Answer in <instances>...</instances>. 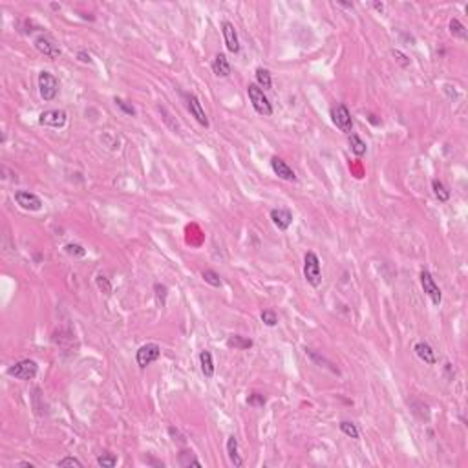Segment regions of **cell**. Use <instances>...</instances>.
<instances>
[{
	"instance_id": "cell-1",
	"label": "cell",
	"mask_w": 468,
	"mask_h": 468,
	"mask_svg": "<svg viewBox=\"0 0 468 468\" xmlns=\"http://www.w3.org/2000/svg\"><path fill=\"white\" fill-rule=\"evenodd\" d=\"M304 278L311 287H318L322 284V267H320V260L315 252H306L304 256Z\"/></svg>"
},
{
	"instance_id": "cell-2",
	"label": "cell",
	"mask_w": 468,
	"mask_h": 468,
	"mask_svg": "<svg viewBox=\"0 0 468 468\" xmlns=\"http://www.w3.org/2000/svg\"><path fill=\"white\" fill-rule=\"evenodd\" d=\"M247 96H249V99H251L252 103V108L256 110V114H260V116H272V105L271 101L267 99V96L263 93V90L260 88L258 84H249L247 86Z\"/></svg>"
},
{
	"instance_id": "cell-3",
	"label": "cell",
	"mask_w": 468,
	"mask_h": 468,
	"mask_svg": "<svg viewBox=\"0 0 468 468\" xmlns=\"http://www.w3.org/2000/svg\"><path fill=\"white\" fill-rule=\"evenodd\" d=\"M39 91L44 101H53L59 93V79L50 71L39 73Z\"/></svg>"
},
{
	"instance_id": "cell-4",
	"label": "cell",
	"mask_w": 468,
	"mask_h": 468,
	"mask_svg": "<svg viewBox=\"0 0 468 468\" xmlns=\"http://www.w3.org/2000/svg\"><path fill=\"white\" fill-rule=\"evenodd\" d=\"M37 371H39V366L35 360H30V358H24L21 362L8 367V375L19 379V381H31L37 375Z\"/></svg>"
},
{
	"instance_id": "cell-5",
	"label": "cell",
	"mask_w": 468,
	"mask_h": 468,
	"mask_svg": "<svg viewBox=\"0 0 468 468\" xmlns=\"http://www.w3.org/2000/svg\"><path fill=\"white\" fill-rule=\"evenodd\" d=\"M331 121L333 125L337 126L338 130L344 132V134H349L353 130V121H351V114L347 110L346 105H335L331 108Z\"/></svg>"
},
{
	"instance_id": "cell-6",
	"label": "cell",
	"mask_w": 468,
	"mask_h": 468,
	"mask_svg": "<svg viewBox=\"0 0 468 468\" xmlns=\"http://www.w3.org/2000/svg\"><path fill=\"white\" fill-rule=\"evenodd\" d=\"M159 357H161V347L154 342H148V344H145V346H141L136 353L137 366L141 367V369H145V367L150 366L152 362L159 360Z\"/></svg>"
},
{
	"instance_id": "cell-7",
	"label": "cell",
	"mask_w": 468,
	"mask_h": 468,
	"mask_svg": "<svg viewBox=\"0 0 468 468\" xmlns=\"http://www.w3.org/2000/svg\"><path fill=\"white\" fill-rule=\"evenodd\" d=\"M421 286H423V291L430 297L433 306H441V302H443L441 289H439V286L435 284L433 276L428 271H421Z\"/></svg>"
},
{
	"instance_id": "cell-8",
	"label": "cell",
	"mask_w": 468,
	"mask_h": 468,
	"mask_svg": "<svg viewBox=\"0 0 468 468\" xmlns=\"http://www.w3.org/2000/svg\"><path fill=\"white\" fill-rule=\"evenodd\" d=\"M15 202L24 209V211L37 212L42 209V200L37 194L30 191H17L15 192Z\"/></svg>"
},
{
	"instance_id": "cell-9",
	"label": "cell",
	"mask_w": 468,
	"mask_h": 468,
	"mask_svg": "<svg viewBox=\"0 0 468 468\" xmlns=\"http://www.w3.org/2000/svg\"><path fill=\"white\" fill-rule=\"evenodd\" d=\"M35 48L41 51L42 55L50 57V59H57V57H61V46L57 44L50 35H39L37 37Z\"/></svg>"
},
{
	"instance_id": "cell-10",
	"label": "cell",
	"mask_w": 468,
	"mask_h": 468,
	"mask_svg": "<svg viewBox=\"0 0 468 468\" xmlns=\"http://www.w3.org/2000/svg\"><path fill=\"white\" fill-rule=\"evenodd\" d=\"M68 121L64 110H46L39 116V123L44 126H51V128H62Z\"/></svg>"
},
{
	"instance_id": "cell-11",
	"label": "cell",
	"mask_w": 468,
	"mask_h": 468,
	"mask_svg": "<svg viewBox=\"0 0 468 468\" xmlns=\"http://www.w3.org/2000/svg\"><path fill=\"white\" fill-rule=\"evenodd\" d=\"M186 108H189V112H191V116L196 119L198 123L202 126H205V128H209V117H207L205 110H203L202 103H200V99H198L196 96H192V93H189L186 96Z\"/></svg>"
},
{
	"instance_id": "cell-12",
	"label": "cell",
	"mask_w": 468,
	"mask_h": 468,
	"mask_svg": "<svg viewBox=\"0 0 468 468\" xmlns=\"http://www.w3.org/2000/svg\"><path fill=\"white\" fill-rule=\"evenodd\" d=\"M271 168H272V172L280 177V179H284V181H297V174H295V170H293L291 166L284 161L282 157H278V156L272 157Z\"/></svg>"
},
{
	"instance_id": "cell-13",
	"label": "cell",
	"mask_w": 468,
	"mask_h": 468,
	"mask_svg": "<svg viewBox=\"0 0 468 468\" xmlns=\"http://www.w3.org/2000/svg\"><path fill=\"white\" fill-rule=\"evenodd\" d=\"M222 31H223V39H225V46L227 50L231 53H238L240 51V39H238V31L234 28L232 22H223L222 24Z\"/></svg>"
},
{
	"instance_id": "cell-14",
	"label": "cell",
	"mask_w": 468,
	"mask_h": 468,
	"mask_svg": "<svg viewBox=\"0 0 468 468\" xmlns=\"http://www.w3.org/2000/svg\"><path fill=\"white\" fill-rule=\"evenodd\" d=\"M269 216L278 231H287L293 223V212L289 209H272Z\"/></svg>"
},
{
	"instance_id": "cell-15",
	"label": "cell",
	"mask_w": 468,
	"mask_h": 468,
	"mask_svg": "<svg viewBox=\"0 0 468 468\" xmlns=\"http://www.w3.org/2000/svg\"><path fill=\"white\" fill-rule=\"evenodd\" d=\"M415 353H417V357L421 358L424 364H430V366H433V364L437 362V355H435L433 347L430 346L428 342H417V344H415Z\"/></svg>"
},
{
	"instance_id": "cell-16",
	"label": "cell",
	"mask_w": 468,
	"mask_h": 468,
	"mask_svg": "<svg viewBox=\"0 0 468 468\" xmlns=\"http://www.w3.org/2000/svg\"><path fill=\"white\" fill-rule=\"evenodd\" d=\"M212 71L216 77H229L231 75V64L227 61L225 53H218L212 61Z\"/></svg>"
},
{
	"instance_id": "cell-17",
	"label": "cell",
	"mask_w": 468,
	"mask_h": 468,
	"mask_svg": "<svg viewBox=\"0 0 468 468\" xmlns=\"http://www.w3.org/2000/svg\"><path fill=\"white\" fill-rule=\"evenodd\" d=\"M227 455H229V461H231L234 466H242L243 459L240 455V450H238V439L234 435L227 439Z\"/></svg>"
},
{
	"instance_id": "cell-18",
	"label": "cell",
	"mask_w": 468,
	"mask_h": 468,
	"mask_svg": "<svg viewBox=\"0 0 468 468\" xmlns=\"http://www.w3.org/2000/svg\"><path fill=\"white\" fill-rule=\"evenodd\" d=\"M200 366H202V373L207 379L214 377V360H212L211 351H202L200 353Z\"/></svg>"
},
{
	"instance_id": "cell-19",
	"label": "cell",
	"mask_w": 468,
	"mask_h": 468,
	"mask_svg": "<svg viewBox=\"0 0 468 468\" xmlns=\"http://www.w3.org/2000/svg\"><path fill=\"white\" fill-rule=\"evenodd\" d=\"M227 346L243 351V349H251L252 340L251 338H247V337H242V335H231V337L227 338Z\"/></svg>"
},
{
	"instance_id": "cell-20",
	"label": "cell",
	"mask_w": 468,
	"mask_h": 468,
	"mask_svg": "<svg viewBox=\"0 0 468 468\" xmlns=\"http://www.w3.org/2000/svg\"><path fill=\"white\" fill-rule=\"evenodd\" d=\"M256 84L260 86L262 90H271L272 79H271L269 70H265V68H258L256 70Z\"/></svg>"
},
{
	"instance_id": "cell-21",
	"label": "cell",
	"mask_w": 468,
	"mask_h": 468,
	"mask_svg": "<svg viewBox=\"0 0 468 468\" xmlns=\"http://www.w3.org/2000/svg\"><path fill=\"white\" fill-rule=\"evenodd\" d=\"M349 145H351V152L357 157H362L364 154H366V150H367L366 143H364L362 139L357 136V134H351V136H349Z\"/></svg>"
},
{
	"instance_id": "cell-22",
	"label": "cell",
	"mask_w": 468,
	"mask_h": 468,
	"mask_svg": "<svg viewBox=\"0 0 468 468\" xmlns=\"http://www.w3.org/2000/svg\"><path fill=\"white\" fill-rule=\"evenodd\" d=\"M432 191H433V194H435V198H437L439 202H448V200H450V191H448L446 185H444L443 181L433 179V181H432Z\"/></svg>"
},
{
	"instance_id": "cell-23",
	"label": "cell",
	"mask_w": 468,
	"mask_h": 468,
	"mask_svg": "<svg viewBox=\"0 0 468 468\" xmlns=\"http://www.w3.org/2000/svg\"><path fill=\"white\" fill-rule=\"evenodd\" d=\"M177 463L181 464V466L189 468V466H202V463L198 461V457L194 455L192 452H189V450H183L179 455H177Z\"/></svg>"
},
{
	"instance_id": "cell-24",
	"label": "cell",
	"mask_w": 468,
	"mask_h": 468,
	"mask_svg": "<svg viewBox=\"0 0 468 468\" xmlns=\"http://www.w3.org/2000/svg\"><path fill=\"white\" fill-rule=\"evenodd\" d=\"M448 28H450V33H452L455 39H463V41L466 39V28H464L457 19H452L450 24H448Z\"/></svg>"
},
{
	"instance_id": "cell-25",
	"label": "cell",
	"mask_w": 468,
	"mask_h": 468,
	"mask_svg": "<svg viewBox=\"0 0 468 468\" xmlns=\"http://www.w3.org/2000/svg\"><path fill=\"white\" fill-rule=\"evenodd\" d=\"M202 276H203V280H205V282L209 284V286H212V287H222L223 286L220 274H218L216 271H212V269H207V271H203Z\"/></svg>"
},
{
	"instance_id": "cell-26",
	"label": "cell",
	"mask_w": 468,
	"mask_h": 468,
	"mask_svg": "<svg viewBox=\"0 0 468 468\" xmlns=\"http://www.w3.org/2000/svg\"><path fill=\"white\" fill-rule=\"evenodd\" d=\"M338 426H340V432H342L344 435H347V437H351V439H358V437H360L358 428L355 426L353 423H349V421H342V423L338 424Z\"/></svg>"
},
{
	"instance_id": "cell-27",
	"label": "cell",
	"mask_w": 468,
	"mask_h": 468,
	"mask_svg": "<svg viewBox=\"0 0 468 468\" xmlns=\"http://www.w3.org/2000/svg\"><path fill=\"white\" fill-rule=\"evenodd\" d=\"M97 464L103 468H114L117 464V457L114 453H103L97 457Z\"/></svg>"
},
{
	"instance_id": "cell-28",
	"label": "cell",
	"mask_w": 468,
	"mask_h": 468,
	"mask_svg": "<svg viewBox=\"0 0 468 468\" xmlns=\"http://www.w3.org/2000/svg\"><path fill=\"white\" fill-rule=\"evenodd\" d=\"M66 254H70V256H75V258H82L86 256V249L82 245H79V243H68V245L64 247Z\"/></svg>"
},
{
	"instance_id": "cell-29",
	"label": "cell",
	"mask_w": 468,
	"mask_h": 468,
	"mask_svg": "<svg viewBox=\"0 0 468 468\" xmlns=\"http://www.w3.org/2000/svg\"><path fill=\"white\" fill-rule=\"evenodd\" d=\"M114 103L117 105V108H121V110L125 112L126 116H130V117H136L137 116L136 108H134L132 105H128L125 99H121V97H116V99H114Z\"/></svg>"
},
{
	"instance_id": "cell-30",
	"label": "cell",
	"mask_w": 468,
	"mask_h": 468,
	"mask_svg": "<svg viewBox=\"0 0 468 468\" xmlns=\"http://www.w3.org/2000/svg\"><path fill=\"white\" fill-rule=\"evenodd\" d=\"M262 322L269 327H274L278 324L276 313L272 311V309H265V311H262Z\"/></svg>"
},
{
	"instance_id": "cell-31",
	"label": "cell",
	"mask_w": 468,
	"mask_h": 468,
	"mask_svg": "<svg viewBox=\"0 0 468 468\" xmlns=\"http://www.w3.org/2000/svg\"><path fill=\"white\" fill-rule=\"evenodd\" d=\"M154 291H156L157 304H159V306H165V300H166V287L161 286V284H156V286H154Z\"/></svg>"
},
{
	"instance_id": "cell-32",
	"label": "cell",
	"mask_w": 468,
	"mask_h": 468,
	"mask_svg": "<svg viewBox=\"0 0 468 468\" xmlns=\"http://www.w3.org/2000/svg\"><path fill=\"white\" fill-rule=\"evenodd\" d=\"M97 287H99V289H101L105 295H110V293H112L110 282H108V278L103 276V274H99V276H97Z\"/></svg>"
},
{
	"instance_id": "cell-33",
	"label": "cell",
	"mask_w": 468,
	"mask_h": 468,
	"mask_svg": "<svg viewBox=\"0 0 468 468\" xmlns=\"http://www.w3.org/2000/svg\"><path fill=\"white\" fill-rule=\"evenodd\" d=\"M57 466H77V468H82V463L77 457H64V459H61V461L57 463Z\"/></svg>"
},
{
	"instance_id": "cell-34",
	"label": "cell",
	"mask_w": 468,
	"mask_h": 468,
	"mask_svg": "<svg viewBox=\"0 0 468 468\" xmlns=\"http://www.w3.org/2000/svg\"><path fill=\"white\" fill-rule=\"evenodd\" d=\"M247 403L251 404V406H263L265 404V397L260 395V393H252L251 397L247 399Z\"/></svg>"
},
{
	"instance_id": "cell-35",
	"label": "cell",
	"mask_w": 468,
	"mask_h": 468,
	"mask_svg": "<svg viewBox=\"0 0 468 468\" xmlns=\"http://www.w3.org/2000/svg\"><path fill=\"white\" fill-rule=\"evenodd\" d=\"M77 59H79L81 62H86V64H88V62H91L90 53H86V51H79V53H77Z\"/></svg>"
},
{
	"instance_id": "cell-36",
	"label": "cell",
	"mask_w": 468,
	"mask_h": 468,
	"mask_svg": "<svg viewBox=\"0 0 468 468\" xmlns=\"http://www.w3.org/2000/svg\"><path fill=\"white\" fill-rule=\"evenodd\" d=\"M373 8H375L377 11H383L384 10V4H379V2H375V4H373Z\"/></svg>"
},
{
	"instance_id": "cell-37",
	"label": "cell",
	"mask_w": 468,
	"mask_h": 468,
	"mask_svg": "<svg viewBox=\"0 0 468 468\" xmlns=\"http://www.w3.org/2000/svg\"><path fill=\"white\" fill-rule=\"evenodd\" d=\"M19 466H28V468H33V464H31V463H26V461H22V463H19Z\"/></svg>"
}]
</instances>
